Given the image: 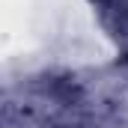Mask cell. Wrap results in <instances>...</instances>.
Segmentation results:
<instances>
[{
	"mask_svg": "<svg viewBox=\"0 0 128 128\" xmlns=\"http://www.w3.org/2000/svg\"><path fill=\"white\" fill-rule=\"evenodd\" d=\"M107 9L116 12V18H119V30L128 33V0H107Z\"/></svg>",
	"mask_w": 128,
	"mask_h": 128,
	"instance_id": "6da1fadb",
	"label": "cell"
}]
</instances>
